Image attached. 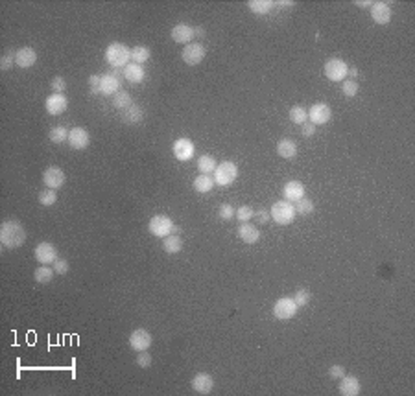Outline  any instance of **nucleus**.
Instances as JSON below:
<instances>
[{
  "label": "nucleus",
  "mask_w": 415,
  "mask_h": 396,
  "mask_svg": "<svg viewBox=\"0 0 415 396\" xmlns=\"http://www.w3.org/2000/svg\"><path fill=\"white\" fill-rule=\"evenodd\" d=\"M26 242V230L17 220H6L0 225V243L6 249H18Z\"/></svg>",
  "instance_id": "obj_1"
},
{
  "label": "nucleus",
  "mask_w": 415,
  "mask_h": 396,
  "mask_svg": "<svg viewBox=\"0 0 415 396\" xmlns=\"http://www.w3.org/2000/svg\"><path fill=\"white\" fill-rule=\"evenodd\" d=\"M131 59V48H127L124 43H111V45L105 48V61L113 68H120V67H127Z\"/></svg>",
  "instance_id": "obj_2"
},
{
  "label": "nucleus",
  "mask_w": 415,
  "mask_h": 396,
  "mask_svg": "<svg viewBox=\"0 0 415 396\" xmlns=\"http://www.w3.org/2000/svg\"><path fill=\"white\" fill-rule=\"evenodd\" d=\"M295 214L297 212H295L293 203L286 201V199L273 203V207L270 210V217H273V221H275L277 225H290V223H293Z\"/></svg>",
  "instance_id": "obj_3"
},
{
  "label": "nucleus",
  "mask_w": 415,
  "mask_h": 396,
  "mask_svg": "<svg viewBox=\"0 0 415 396\" xmlns=\"http://www.w3.org/2000/svg\"><path fill=\"white\" fill-rule=\"evenodd\" d=\"M236 177H238V166L231 161L220 162L214 170V183L220 186H231L236 181Z\"/></svg>",
  "instance_id": "obj_4"
},
{
  "label": "nucleus",
  "mask_w": 415,
  "mask_h": 396,
  "mask_svg": "<svg viewBox=\"0 0 415 396\" xmlns=\"http://www.w3.org/2000/svg\"><path fill=\"white\" fill-rule=\"evenodd\" d=\"M174 229H176V223L170 220L168 216H154L148 223V230L157 238H166V236L174 234Z\"/></svg>",
  "instance_id": "obj_5"
},
{
  "label": "nucleus",
  "mask_w": 415,
  "mask_h": 396,
  "mask_svg": "<svg viewBox=\"0 0 415 396\" xmlns=\"http://www.w3.org/2000/svg\"><path fill=\"white\" fill-rule=\"evenodd\" d=\"M347 70H349L347 63H345L343 59H339V57L329 59V61L325 63V68H323V72H325L327 80H330V81L347 80Z\"/></svg>",
  "instance_id": "obj_6"
},
{
  "label": "nucleus",
  "mask_w": 415,
  "mask_h": 396,
  "mask_svg": "<svg viewBox=\"0 0 415 396\" xmlns=\"http://www.w3.org/2000/svg\"><path fill=\"white\" fill-rule=\"evenodd\" d=\"M297 304H295V301L290 297H282L279 299V301L273 304V315L277 317L279 321H288L292 319L295 313H297Z\"/></svg>",
  "instance_id": "obj_7"
},
{
  "label": "nucleus",
  "mask_w": 415,
  "mask_h": 396,
  "mask_svg": "<svg viewBox=\"0 0 415 396\" xmlns=\"http://www.w3.org/2000/svg\"><path fill=\"white\" fill-rule=\"evenodd\" d=\"M205 54H207V52H205V46L201 45V43H190V45H186L185 48H183L181 57H183V61H185L186 65L196 67V65H199L205 59Z\"/></svg>",
  "instance_id": "obj_8"
},
{
  "label": "nucleus",
  "mask_w": 415,
  "mask_h": 396,
  "mask_svg": "<svg viewBox=\"0 0 415 396\" xmlns=\"http://www.w3.org/2000/svg\"><path fill=\"white\" fill-rule=\"evenodd\" d=\"M152 343H154V338H152V333L144 328H137L129 333V347L135 352L149 350Z\"/></svg>",
  "instance_id": "obj_9"
},
{
  "label": "nucleus",
  "mask_w": 415,
  "mask_h": 396,
  "mask_svg": "<svg viewBox=\"0 0 415 396\" xmlns=\"http://www.w3.org/2000/svg\"><path fill=\"white\" fill-rule=\"evenodd\" d=\"M33 254H35V260L41 264V266H50V264H54L55 260H58V249H55L54 243L50 242H41L39 245L35 247V251H33Z\"/></svg>",
  "instance_id": "obj_10"
},
{
  "label": "nucleus",
  "mask_w": 415,
  "mask_h": 396,
  "mask_svg": "<svg viewBox=\"0 0 415 396\" xmlns=\"http://www.w3.org/2000/svg\"><path fill=\"white\" fill-rule=\"evenodd\" d=\"M330 118H332V109H330V105L323 104V102H319V104H314L310 109H308V120H310L314 126L327 124Z\"/></svg>",
  "instance_id": "obj_11"
},
{
  "label": "nucleus",
  "mask_w": 415,
  "mask_h": 396,
  "mask_svg": "<svg viewBox=\"0 0 415 396\" xmlns=\"http://www.w3.org/2000/svg\"><path fill=\"white\" fill-rule=\"evenodd\" d=\"M172 151H174V157H176L177 161L186 162L194 157V151H196L194 142L190 138H177L176 142H174V146H172Z\"/></svg>",
  "instance_id": "obj_12"
},
{
  "label": "nucleus",
  "mask_w": 415,
  "mask_h": 396,
  "mask_svg": "<svg viewBox=\"0 0 415 396\" xmlns=\"http://www.w3.org/2000/svg\"><path fill=\"white\" fill-rule=\"evenodd\" d=\"M65 171L61 170L59 166H50L45 170V173H43V183L46 185V188H61V186L65 185Z\"/></svg>",
  "instance_id": "obj_13"
},
{
  "label": "nucleus",
  "mask_w": 415,
  "mask_h": 396,
  "mask_svg": "<svg viewBox=\"0 0 415 396\" xmlns=\"http://www.w3.org/2000/svg\"><path fill=\"white\" fill-rule=\"evenodd\" d=\"M90 144V135L85 127H74L68 133V146L72 149H85Z\"/></svg>",
  "instance_id": "obj_14"
},
{
  "label": "nucleus",
  "mask_w": 415,
  "mask_h": 396,
  "mask_svg": "<svg viewBox=\"0 0 415 396\" xmlns=\"http://www.w3.org/2000/svg\"><path fill=\"white\" fill-rule=\"evenodd\" d=\"M68 107V100L65 94H52L46 98L45 102V109L46 113L52 114V116H59V114H63Z\"/></svg>",
  "instance_id": "obj_15"
},
{
  "label": "nucleus",
  "mask_w": 415,
  "mask_h": 396,
  "mask_svg": "<svg viewBox=\"0 0 415 396\" xmlns=\"http://www.w3.org/2000/svg\"><path fill=\"white\" fill-rule=\"evenodd\" d=\"M371 18L380 26H386L391 21V8L386 2H373L371 4Z\"/></svg>",
  "instance_id": "obj_16"
},
{
  "label": "nucleus",
  "mask_w": 415,
  "mask_h": 396,
  "mask_svg": "<svg viewBox=\"0 0 415 396\" xmlns=\"http://www.w3.org/2000/svg\"><path fill=\"white\" fill-rule=\"evenodd\" d=\"M37 61V52L32 46H23L15 52V65L21 68H30L33 67Z\"/></svg>",
  "instance_id": "obj_17"
},
{
  "label": "nucleus",
  "mask_w": 415,
  "mask_h": 396,
  "mask_svg": "<svg viewBox=\"0 0 415 396\" xmlns=\"http://www.w3.org/2000/svg\"><path fill=\"white\" fill-rule=\"evenodd\" d=\"M192 389L198 394H211L214 389V380L209 372H198L192 380Z\"/></svg>",
  "instance_id": "obj_18"
},
{
  "label": "nucleus",
  "mask_w": 415,
  "mask_h": 396,
  "mask_svg": "<svg viewBox=\"0 0 415 396\" xmlns=\"http://www.w3.org/2000/svg\"><path fill=\"white\" fill-rule=\"evenodd\" d=\"M339 394L343 396H358L362 392V385L356 376H342L339 378Z\"/></svg>",
  "instance_id": "obj_19"
},
{
  "label": "nucleus",
  "mask_w": 415,
  "mask_h": 396,
  "mask_svg": "<svg viewBox=\"0 0 415 396\" xmlns=\"http://www.w3.org/2000/svg\"><path fill=\"white\" fill-rule=\"evenodd\" d=\"M170 37L174 39V43H181V45H190V41L194 37V28L188 24H176L172 28Z\"/></svg>",
  "instance_id": "obj_20"
},
{
  "label": "nucleus",
  "mask_w": 415,
  "mask_h": 396,
  "mask_svg": "<svg viewBox=\"0 0 415 396\" xmlns=\"http://www.w3.org/2000/svg\"><path fill=\"white\" fill-rule=\"evenodd\" d=\"M120 87H122V81L118 80V77H115L113 74H102V81H100V90H102V94H117V92H120Z\"/></svg>",
  "instance_id": "obj_21"
},
{
  "label": "nucleus",
  "mask_w": 415,
  "mask_h": 396,
  "mask_svg": "<svg viewBox=\"0 0 415 396\" xmlns=\"http://www.w3.org/2000/svg\"><path fill=\"white\" fill-rule=\"evenodd\" d=\"M282 195H285L286 201L295 203L297 199L305 197V186H303L301 181H288L282 188Z\"/></svg>",
  "instance_id": "obj_22"
},
{
  "label": "nucleus",
  "mask_w": 415,
  "mask_h": 396,
  "mask_svg": "<svg viewBox=\"0 0 415 396\" xmlns=\"http://www.w3.org/2000/svg\"><path fill=\"white\" fill-rule=\"evenodd\" d=\"M122 122L124 124H127V126H137V124H140L142 122V118H144V111H142V107L137 104L129 105L127 109H124L122 111Z\"/></svg>",
  "instance_id": "obj_23"
},
{
  "label": "nucleus",
  "mask_w": 415,
  "mask_h": 396,
  "mask_svg": "<svg viewBox=\"0 0 415 396\" xmlns=\"http://www.w3.org/2000/svg\"><path fill=\"white\" fill-rule=\"evenodd\" d=\"M238 238L244 243H248V245H253V243H257L258 238H260V230H258L257 227L249 225V223H242V225L238 227Z\"/></svg>",
  "instance_id": "obj_24"
},
{
  "label": "nucleus",
  "mask_w": 415,
  "mask_h": 396,
  "mask_svg": "<svg viewBox=\"0 0 415 396\" xmlns=\"http://www.w3.org/2000/svg\"><path fill=\"white\" fill-rule=\"evenodd\" d=\"M124 77H126L129 83H142L144 81V77H146V72H144V68L140 67V65H137V63H129L127 67H124Z\"/></svg>",
  "instance_id": "obj_25"
},
{
  "label": "nucleus",
  "mask_w": 415,
  "mask_h": 396,
  "mask_svg": "<svg viewBox=\"0 0 415 396\" xmlns=\"http://www.w3.org/2000/svg\"><path fill=\"white\" fill-rule=\"evenodd\" d=\"M277 155H280L282 159H293L297 155V144L290 138L279 140V144H277Z\"/></svg>",
  "instance_id": "obj_26"
},
{
  "label": "nucleus",
  "mask_w": 415,
  "mask_h": 396,
  "mask_svg": "<svg viewBox=\"0 0 415 396\" xmlns=\"http://www.w3.org/2000/svg\"><path fill=\"white\" fill-rule=\"evenodd\" d=\"M273 6L275 2H271V0H249L248 2V8L255 15H268L273 9Z\"/></svg>",
  "instance_id": "obj_27"
},
{
  "label": "nucleus",
  "mask_w": 415,
  "mask_h": 396,
  "mask_svg": "<svg viewBox=\"0 0 415 396\" xmlns=\"http://www.w3.org/2000/svg\"><path fill=\"white\" fill-rule=\"evenodd\" d=\"M214 185H216L214 179L211 175H207V173H201V175H198L194 179V190L199 192V194H209L214 188Z\"/></svg>",
  "instance_id": "obj_28"
},
{
  "label": "nucleus",
  "mask_w": 415,
  "mask_h": 396,
  "mask_svg": "<svg viewBox=\"0 0 415 396\" xmlns=\"http://www.w3.org/2000/svg\"><path fill=\"white\" fill-rule=\"evenodd\" d=\"M163 249H164V252H168V254H177V252H181V249H183V240H181L177 234L166 236V238H164V243H163Z\"/></svg>",
  "instance_id": "obj_29"
},
{
  "label": "nucleus",
  "mask_w": 415,
  "mask_h": 396,
  "mask_svg": "<svg viewBox=\"0 0 415 396\" xmlns=\"http://www.w3.org/2000/svg\"><path fill=\"white\" fill-rule=\"evenodd\" d=\"M54 275H55L54 267H50V266H39L35 271H33V279H35V282H39V284L52 282Z\"/></svg>",
  "instance_id": "obj_30"
},
{
  "label": "nucleus",
  "mask_w": 415,
  "mask_h": 396,
  "mask_svg": "<svg viewBox=\"0 0 415 396\" xmlns=\"http://www.w3.org/2000/svg\"><path fill=\"white\" fill-rule=\"evenodd\" d=\"M68 133L70 131L67 129V127L63 126H55L50 129L48 133V138L54 142V144H63V142H68Z\"/></svg>",
  "instance_id": "obj_31"
},
{
  "label": "nucleus",
  "mask_w": 415,
  "mask_h": 396,
  "mask_svg": "<svg viewBox=\"0 0 415 396\" xmlns=\"http://www.w3.org/2000/svg\"><path fill=\"white\" fill-rule=\"evenodd\" d=\"M216 166H218L216 161H214V157H211V155H201V157L198 159V170L201 171V173L211 175V173H214Z\"/></svg>",
  "instance_id": "obj_32"
},
{
  "label": "nucleus",
  "mask_w": 415,
  "mask_h": 396,
  "mask_svg": "<svg viewBox=\"0 0 415 396\" xmlns=\"http://www.w3.org/2000/svg\"><path fill=\"white\" fill-rule=\"evenodd\" d=\"M113 105L117 109H120V111L127 109L129 105H133L131 94H129V92H126V90H120V92H117V94L113 96Z\"/></svg>",
  "instance_id": "obj_33"
},
{
  "label": "nucleus",
  "mask_w": 415,
  "mask_h": 396,
  "mask_svg": "<svg viewBox=\"0 0 415 396\" xmlns=\"http://www.w3.org/2000/svg\"><path fill=\"white\" fill-rule=\"evenodd\" d=\"M290 120H292L293 124H297V126H303V124L308 120V111L303 109L301 105H293V107L290 109Z\"/></svg>",
  "instance_id": "obj_34"
},
{
  "label": "nucleus",
  "mask_w": 415,
  "mask_h": 396,
  "mask_svg": "<svg viewBox=\"0 0 415 396\" xmlns=\"http://www.w3.org/2000/svg\"><path fill=\"white\" fill-rule=\"evenodd\" d=\"M149 55H152V52H149V48H146V46H135V48H131V59H133V63L137 65L146 63L149 59Z\"/></svg>",
  "instance_id": "obj_35"
},
{
  "label": "nucleus",
  "mask_w": 415,
  "mask_h": 396,
  "mask_svg": "<svg viewBox=\"0 0 415 396\" xmlns=\"http://www.w3.org/2000/svg\"><path fill=\"white\" fill-rule=\"evenodd\" d=\"M295 212L297 214H301V216H308V214H312L314 212V208H316V205H314V201H310V199H305V197H301V199H297L295 201Z\"/></svg>",
  "instance_id": "obj_36"
},
{
  "label": "nucleus",
  "mask_w": 415,
  "mask_h": 396,
  "mask_svg": "<svg viewBox=\"0 0 415 396\" xmlns=\"http://www.w3.org/2000/svg\"><path fill=\"white\" fill-rule=\"evenodd\" d=\"M358 90H360V85H358L356 80H343V83H342L343 96H347V98H354V96L358 94Z\"/></svg>",
  "instance_id": "obj_37"
},
{
  "label": "nucleus",
  "mask_w": 415,
  "mask_h": 396,
  "mask_svg": "<svg viewBox=\"0 0 415 396\" xmlns=\"http://www.w3.org/2000/svg\"><path fill=\"white\" fill-rule=\"evenodd\" d=\"M55 201H58V194H55L54 188H45L39 194V203H41L43 207H52Z\"/></svg>",
  "instance_id": "obj_38"
},
{
  "label": "nucleus",
  "mask_w": 415,
  "mask_h": 396,
  "mask_svg": "<svg viewBox=\"0 0 415 396\" xmlns=\"http://www.w3.org/2000/svg\"><path fill=\"white\" fill-rule=\"evenodd\" d=\"M293 301H295V304H297V308H305L308 304V302L312 301V293L308 291V289H297L295 291V295H293Z\"/></svg>",
  "instance_id": "obj_39"
},
{
  "label": "nucleus",
  "mask_w": 415,
  "mask_h": 396,
  "mask_svg": "<svg viewBox=\"0 0 415 396\" xmlns=\"http://www.w3.org/2000/svg\"><path fill=\"white\" fill-rule=\"evenodd\" d=\"M15 52H17V50H8V52L2 55V59H0V68H2V72H8L9 68L15 65Z\"/></svg>",
  "instance_id": "obj_40"
},
{
  "label": "nucleus",
  "mask_w": 415,
  "mask_h": 396,
  "mask_svg": "<svg viewBox=\"0 0 415 396\" xmlns=\"http://www.w3.org/2000/svg\"><path fill=\"white\" fill-rule=\"evenodd\" d=\"M235 216L238 217L242 223H249V220H253V217H255V212H253L251 207L244 205V207H238V210H236Z\"/></svg>",
  "instance_id": "obj_41"
},
{
  "label": "nucleus",
  "mask_w": 415,
  "mask_h": 396,
  "mask_svg": "<svg viewBox=\"0 0 415 396\" xmlns=\"http://www.w3.org/2000/svg\"><path fill=\"white\" fill-rule=\"evenodd\" d=\"M50 89L54 90V94H63L65 89H67V81H65V77L55 76L54 80L50 81Z\"/></svg>",
  "instance_id": "obj_42"
},
{
  "label": "nucleus",
  "mask_w": 415,
  "mask_h": 396,
  "mask_svg": "<svg viewBox=\"0 0 415 396\" xmlns=\"http://www.w3.org/2000/svg\"><path fill=\"white\" fill-rule=\"evenodd\" d=\"M218 214H220V217H221V220H223V221H229V220H233V217H235L236 210H235V207H233V205L225 203V205H221V207H220Z\"/></svg>",
  "instance_id": "obj_43"
},
{
  "label": "nucleus",
  "mask_w": 415,
  "mask_h": 396,
  "mask_svg": "<svg viewBox=\"0 0 415 396\" xmlns=\"http://www.w3.org/2000/svg\"><path fill=\"white\" fill-rule=\"evenodd\" d=\"M100 81H102V74H92L89 77V89L92 94H102V90H100Z\"/></svg>",
  "instance_id": "obj_44"
},
{
  "label": "nucleus",
  "mask_w": 415,
  "mask_h": 396,
  "mask_svg": "<svg viewBox=\"0 0 415 396\" xmlns=\"http://www.w3.org/2000/svg\"><path fill=\"white\" fill-rule=\"evenodd\" d=\"M68 269H70V264H68L65 258H58V260L54 262V271L58 275H67Z\"/></svg>",
  "instance_id": "obj_45"
},
{
  "label": "nucleus",
  "mask_w": 415,
  "mask_h": 396,
  "mask_svg": "<svg viewBox=\"0 0 415 396\" xmlns=\"http://www.w3.org/2000/svg\"><path fill=\"white\" fill-rule=\"evenodd\" d=\"M137 365H139V367H142V369H148L149 365H152V356H149L148 350L139 352V356H137Z\"/></svg>",
  "instance_id": "obj_46"
},
{
  "label": "nucleus",
  "mask_w": 415,
  "mask_h": 396,
  "mask_svg": "<svg viewBox=\"0 0 415 396\" xmlns=\"http://www.w3.org/2000/svg\"><path fill=\"white\" fill-rule=\"evenodd\" d=\"M329 376L332 380H339L342 376H345V369H343L342 365H332L329 369Z\"/></svg>",
  "instance_id": "obj_47"
},
{
  "label": "nucleus",
  "mask_w": 415,
  "mask_h": 396,
  "mask_svg": "<svg viewBox=\"0 0 415 396\" xmlns=\"http://www.w3.org/2000/svg\"><path fill=\"white\" fill-rule=\"evenodd\" d=\"M301 133H303V136H312L314 133H316V126L312 124V122H305L301 126Z\"/></svg>",
  "instance_id": "obj_48"
},
{
  "label": "nucleus",
  "mask_w": 415,
  "mask_h": 396,
  "mask_svg": "<svg viewBox=\"0 0 415 396\" xmlns=\"http://www.w3.org/2000/svg\"><path fill=\"white\" fill-rule=\"evenodd\" d=\"M255 217H257V221L260 225H264V223H268V220H270V214H268L266 210H258L255 212Z\"/></svg>",
  "instance_id": "obj_49"
},
{
  "label": "nucleus",
  "mask_w": 415,
  "mask_h": 396,
  "mask_svg": "<svg viewBox=\"0 0 415 396\" xmlns=\"http://www.w3.org/2000/svg\"><path fill=\"white\" fill-rule=\"evenodd\" d=\"M347 76H351V80H356V77H358V68H349Z\"/></svg>",
  "instance_id": "obj_50"
},
{
  "label": "nucleus",
  "mask_w": 415,
  "mask_h": 396,
  "mask_svg": "<svg viewBox=\"0 0 415 396\" xmlns=\"http://www.w3.org/2000/svg\"><path fill=\"white\" fill-rule=\"evenodd\" d=\"M196 35H198V37H205V30H203V28H199V26L194 28V37Z\"/></svg>",
  "instance_id": "obj_51"
},
{
  "label": "nucleus",
  "mask_w": 415,
  "mask_h": 396,
  "mask_svg": "<svg viewBox=\"0 0 415 396\" xmlns=\"http://www.w3.org/2000/svg\"><path fill=\"white\" fill-rule=\"evenodd\" d=\"M111 74H113L115 77H118V80H120V77L124 76V72H120V68H115V70H113V72H111Z\"/></svg>",
  "instance_id": "obj_52"
},
{
  "label": "nucleus",
  "mask_w": 415,
  "mask_h": 396,
  "mask_svg": "<svg viewBox=\"0 0 415 396\" xmlns=\"http://www.w3.org/2000/svg\"><path fill=\"white\" fill-rule=\"evenodd\" d=\"M371 4H373L371 0H358L356 2V6H371Z\"/></svg>",
  "instance_id": "obj_53"
},
{
  "label": "nucleus",
  "mask_w": 415,
  "mask_h": 396,
  "mask_svg": "<svg viewBox=\"0 0 415 396\" xmlns=\"http://www.w3.org/2000/svg\"><path fill=\"white\" fill-rule=\"evenodd\" d=\"M277 4H279V6H293V2H292V0H288V2H286V0H285V2L280 0V2H277Z\"/></svg>",
  "instance_id": "obj_54"
}]
</instances>
